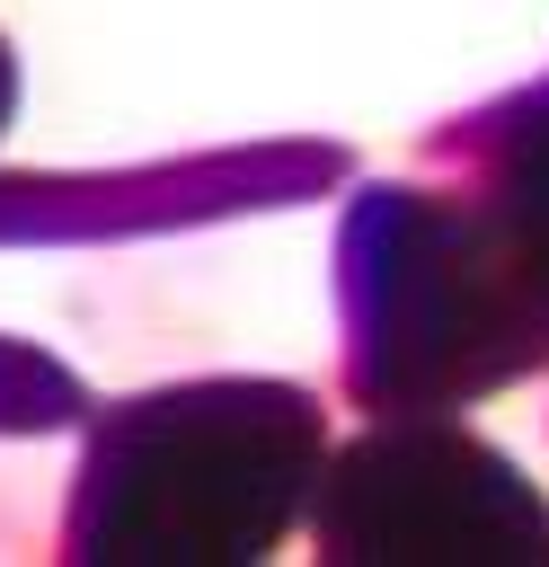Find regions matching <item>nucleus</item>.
<instances>
[{"mask_svg":"<svg viewBox=\"0 0 549 567\" xmlns=\"http://www.w3.org/2000/svg\"><path fill=\"white\" fill-rule=\"evenodd\" d=\"M328 558H549V505L452 425H381L319 478Z\"/></svg>","mask_w":549,"mask_h":567,"instance_id":"2","label":"nucleus"},{"mask_svg":"<svg viewBox=\"0 0 549 567\" xmlns=\"http://www.w3.org/2000/svg\"><path fill=\"white\" fill-rule=\"evenodd\" d=\"M9 115H18V53H9V35H0V133H9Z\"/></svg>","mask_w":549,"mask_h":567,"instance_id":"4","label":"nucleus"},{"mask_svg":"<svg viewBox=\"0 0 549 567\" xmlns=\"http://www.w3.org/2000/svg\"><path fill=\"white\" fill-rule=\"evenodd\" d=\"M80 416H89L80 372H62L53 354L0 337V434H53V425H80Z\"/></svg>","mask_w":549,"mask_h":567,"instance_id":"3","label":"nucleus"},{"mask_svg":"<svg viewBox=\"0 0 549 567\" xmlns=\"http://www.w3.org/2000/svg\"><path fill=\"white\" fill-rule=\"evenodd\" d=\"M319 470V399L292 381H177L89 425L71 558H257Z\"/></svg>","mask_w":549,"mask_h":567,"instance_id":"1","label":"nucleus"}]
</instances>
